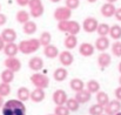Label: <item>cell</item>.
<instances>
[{
    "label": "cell",
    "mask_w": 121,
    "mask_h": 115,
    "mask_svg": "<svg viewBox=\"0 0 121 115\" xmlns=\"http://www.w3.org/2000/svg\"><path fill=\"white\" fill-rule=\"evenodd\" d=\"M66 7L69 9H77L80 5V0H66L65 1Z\"/></svg>",
    "instance_id": "cell-39"
},
{
    "label": "cell",
    "mask_w": 121,
    "mask_h": 115,
    "mask_svg": "<svg viewBox=\"0 0 121 115\" xmlns=\"http://www.w3.org/2000/svg\"><path fill=\"white\" fill-rule=\"evenodd\" d=\"M98 26H99V22L95 18H92V17H88L83 20L82 22V28L85 32L87 33H93L98 30Z\"/></svg>",
    "instance_id": "cell-7"
},
{
    "label": "cell",
    "mask_w": 121,
    "mask_h": 115,
    "mask_svg": "<svg viewBox=\"0 0 121 115\" xmlns=\"http://www.w3.org/2000/svg\"><path fill=\"white\" fill-rule=\"evenodd\" d=\"M121 111V101L119 100H112L108 102V105L105 107V113L107 115H117Z\"/></svg>",
    "instance_id": "cell-10"
},
{
    "label": "cell",
    "mask_w": 121,
    "mask_h": 115,
    "mask_svg": "<svg viewBox=\"0 0 121 115\" xmlns=\"http://www.w3.org/2000/svg\"><path fill=\"white\" fill-rule=\"evenodd\" d=\"M0 37L5 41V43H11V42H14L17 40V32L13 28H5L1 32Z\"/></svg>",
    "instance_id": "cell-12"
},
{
    "label": "cell",
    "mask_w": 121,
    "mask_h": 115,
    "mask_svg": "<svg viewBox=\"0 0 121 115\" xmlns=\"http://www.w3.org/2000/svg\"><path fill=\"white\" fill-rule=\"evenodd\" d=\"M67 75H68V72H67V69H66L65 67H59V68H56V69L54 71V73H53L54 80L58 81V82L65 81V80L67 79Z\"/></svg>",
    "instance_id": "cell-22"
},
{
    "label": "cell",
    "mask_w": 121,
    "mask_h": 115,
    "mask_svg": "<svg viewBox=\"0 0 121 115\" xmlns=\"http://www.w3.org/2000/svg\"><path fill=\"white\" fill-rule=\"evenodd\" d=\"M107 2H109V4H114L115 1H118V0H106Z\"/></svg>",
    "instance_id": "cell-46"
},
{
    "label": "cell",
    "mask_w": 121,
    "mask_h": 115,
    "mask_svg": "<svg viewBox=\"0 0 121 115\" xmlns=\"http://www.w3.org/2000/svg\"><path fill=\"white\" fill-rule=\"evenodd\" d=\"M19 52V47L15 42H11V43H6L5 48H4V53L7 55V58H14Z\"/></svg>",
    "instance_id": "cell-17"
},
{
    "label": "cell",
    "mask_w": 121,
    "mask_h": 115,
    "mask_svg": "<svg viewBox=\"0 0 121 115\" xmlns=\"http://www.w3.org/2000/svg\"><path fill=\"white\" fill-rule=\"evenodd\" d=\"M43 67V60L39 56H33L28 61V68L32 69L33 72H39Z\"/></svg>",
    "instance_id": "cell-13"
},
{
    "label": "cell",
    "mask_w": 121,
    "mask_h": 115,
    "mask_svg": "<svg viewBox=\"0 0 121 115\" xmlns=\"http://www.w3.org/2000/svg\"><path fill=\"white\" fill-rule=\"evenodd\" d=\"M52 2H59V1H61V0H51Z\"/></svg>",
    "instance_id": "cell-49"
},
{
    "label": "cell",
    "mask_w": 121,
    "mask_h": 115,
    "mask_svg": "<svg viewBox=\"0 0 121 115\" xmlns=\"http://www.w3.org/2000/svg\"><path fill=\"white\" fill-rule=\"evenodd\" d=\"M115 18H117V20H119L121 21V8H117V11H115Z\"/></svg>",
    "instance_id": "cell-43"
},
{
    "label": "cell",
    "mask_w": 121,
    "mask_h": 115,
    "mask_svg": "<svg viewBox=\"0 0 121 115\" xmlns=\"http://www.w3.org/2000/svg\"><path fill=\"white\" fill-rule=\"evenodd\" d=\"M94 46L92 45V43H89V42H82L80 45V47H79V53H80L82 56H86V58H88V56H92L93 54H94Z\"/></svg>",
    "instance_id": "cell-14"
},
{
    "label": "cell",
    "mask_w": 121,
    "mask_h": 115,
    "mask_svg": "<svg viewBox=\"0 0 121 115\" xmlns=\"http://www.w3.org/2000/svg\"><path fill=\"white\" fill-rule=\"evenodd\" d=\"M5 45H6V43H5V41H4V40H2V38L0 37V51H4Z\"/></svg>",
    "instance_id": "cell-44"
},
{
    "label": "cell",
    "mask_w": 121,
    "mask_h": 115,
    "mask_svg": "<svg viewBox=\"0 0 121 115\" xmlns=\"http://www.w3.org/2000/svg\"><path fill=\"white\" fill-rule=\"evenodd\" d=\"M31 82L34 85L35 88L39 89H46L49 86V79L47 75L42 74V73H34L31 75Z\"/></svg>",
    "instance_id": "cell-4"
},
{
    "label": "cell",
    "mask_w": 121,
    "mask_h": 115,
    "mask_svg": "<svg viewBox=\"0 0 121 115\" xmlns=\"http://www.w3.org/2000/svg\"><path fill=\"white\" fill-rule=\"evenodd\" d=\"M112 53L118 56L121 58V41H115L113 45H112Z\"/></svg>",
    "instance_id": "cell-38"
},
{
    "label": "cell",
    "mask_w": 121,
    "mask_h": 115,
    "mask_svg": "<svg viewBox=\"0 0 121 115\" xmlns=\"http://www.w3.org/2000/svg\"><path fill=\"white\" fill-rule=\"evenodd\" d=\"M111 62H112V58H111V55L108 54V53H101L99 56H98V65H99V67L101 68V69H105V68H107L109 65H111Z\"/></svg>",
    "instance_id": "cell-16"
},
{
    "label": "cell",
    "mask_w": 121,
    "mask_h": 115,
    "mask_svg": "<svg viewBox=\"0 0 121 115\" xmlns=\"http://www.w3.org/2000/svg\"><path fill=\"white\" fill-rule=\"evenodd\" d=\"M59 61H60V64L64 67H68V66H71L73 64L74 56H73V54L69 51H64V52H61L59 54Z\"/></svg>",
    "instance_id": "cell-11"
},
{
    "label": "cell",
    "mask_w": 121,
    "mask_h": 115,
    "mask_svg": "<svg viewBox=\"0 0 121 115\" xmlns=\"http://www.w3.org/2000/svg\"><path fill=\"white\" fill-rule=\"evenodd\" d=\"M118 69H119V72H120V73H121V62H120V64H119V67H118Z\"/></svg>",
    "instance_id": "cell-47"
},
{
    "label": "cell",
    "mask_w": 121,
    "mask_h": 115,
    "mask_svg": "<svg viewBox=\"0 0 121 115\" xmlns=\"http://www.w3.org/2000/svg\"><path fill=\"white\" fill-rule=\"evenodd\" d=\"M1 112L2 115H26V107L22 101L18 99H11L5 101Z\"/></svg>",
    "instance_id": "cell-1"
},
{
    "label": "cell",
    "mask_w": 121,
    "mask_h": 115,
    "mask_svg": "<svg viewBox=\"0 0 121 115\" xmlns=\"http://www.w3.org/2000/svg\"><path fill=\"white\" fill-rule=\"evenodd\" d=\"M88 112H89L91 115H101V114H104V112H105V107L101 106V105H99V103H95V105H92L89 107V111Z\"/></svg>",
    "instance_id": "cell-33"
},
{
    "label": "cell",
    "mask_w": 121,
    "mask_h": 115,
    "mask_svg": "<svg viewBox=\"0 0 121 115\" xmlns=\"http://www.w3.org/2000/svg\"><path fill=\"white\" fill-rule=\"evenodd\" d=\"M9 93H11V86H9V83L1 82L0 83V95L2 98H5V96L9 95Z\"/></svg>",
    "instance_id": "cell-36"
},
{
    "label": "cell",
    "mask_w": 121,
    "mask_h": 115,
    "mask_svg": "<svg viewBox=\"0 0 121 115\" xmlns=\"http://www.w3.org/2000/svg\"><path fill=\"white\" fill-rule=\"evenodd\" d=\"M28 2H30V0H17V4L19 5V6H28Z\"/></svg>",
    "instance_id": "cell-42"
},
{
    "label": "cell",
    "mask_w": 121,
    "mask_h": 115,
    "mask_svg": "<svg viewBox=\"0 0 121 115\" xmlns=\"http://www.w3.org/2000/svg\"><path fill=\"white\" fill-rule=\"evenodd\" d=\"M1 82H5V83H11L13 80H14V72L9 71V69H5L1 72Z\"/></svg>",
    "instance_id": "cell-30"
},
{
    "label": "cell",
    "mask_w": 121,
    "mask_h": 115,
    "mask_svg": "<svg viewBox=\"0 0 121 115\" xmlns=\"http://www.w3.org/2000/svg\"><path fill=\"white\" fill-rule=\"evenodd\" d=\"M43 54L48 59H55V58L59 56L60 52H59V49H58L56 46H54V45L51 43V45H48V46H46L43 48Z\"/></svg>",
    "instance_id": "cell-15"
},
{
    "label": "cell",
    "mask_w": 121,
    "mask_h": 115,
    "mask_svg": "<svg viewBox=\"0 0 121 115\" xmlns=\"http://www.w3.org/2000/svg\"><path fill=\"white\" fill-rule=\"evenodd\" d=\"M58 30L60 32L67 33L69 35H77L81 30L80 24L74 20H66V21H60L58 24Z\"/></svg>",
    "instance_id": "cell-3"
},
{
    "label": "cell",
    "mask_w": 121,
    "mask_h": 115,
    "mask_svg": "<svg viewBox=\"0 0 121 115\" xmlns=\"http://www.w3.org/2000/svg\"><path fill=\"white\" fill-rule=\"evenodd\" d=\"M109 35L111 38L114 40H119L121 39V26L119 25H113L109 30Z\"/></svg>",
    "instance_id": "cell-31"
},
{
    "label": "cell",
    "mask_w": 121,
    "mask_h": 115,
    "mask_svg": "<svg viewBox=\"0 0 121 115\" xmlns=\"http://www.w3.org/2000/svg\"><path fill=\"white\" fill-rule=\"evenodd\" d=\"M4 103H5V101H4V98H2V96L0 95V108H2Z\"/></svg>",
    "instance_id": "cell-45"
},
{
    "label": "cell",
    "mask_w": 121,
    "mask_h": 115,
    "mask_svg": "<svg viewBox=\"0 0 121 115\" xmlns=\"http://www.w3.org/2000/svg\"><path fill=\"white\" fill-rule=\"evenodd\" d=\"M115 11H117V8H115L114 4L106 2V4H104V5L101 6V14H102L104 17H106V18L113 17V15L115 14Z\"/></svg>",
    "instance_id": "cell-18"
},
{
    "label": "cell",
    "mask_w": 121,
    "mask_h": 115,
    "mask_svg": "<svg viewBox=\"0 0 121 115\" xmlns=\"http://www.w3.org/2000/svg\"><path fill=\"white\" fill-rule=\"evenodd\" d=\"M119 83H120V86H121V77H119Z\"/></svg>",
    "instance_id": "cell-50"
},
{
    "label": "cell",
    "mask_w": 121,
    "mask_h": 115,
    "mask_svg": "<svg viewBox=\"0 0 121 115\" xmlns=\"http://www.w3.org/2000/svg\"><path fill=\"white\" fill-rule=\"evenodd\" d=\"M4 65H5V67H6V69H9V71H12V72H14V73H17V72H19L20 69H21V62H20V60L18 59V58H7L6 60H5V62H4Z\"/></svg>",
    "instance_id": "cell-8"
},
{
    "label": "cell",
    "mask_w": 121,
    "mask_h": 115,
    "mask_svg": "<svg viewBox=\"0 0 121 115\" xmlns=\"http://www.w3.org/2000/svg\"><path fill=\"white\" fill-rule=\"evenodd\" d=\"M54 114L55 115H69L71 112L66 106H56L54 109Z\"/></svg>",
    "instance_id": "cell-37"
},
{
    "label": "cell",
    "mask_w": 121,
    "mask_h": 115,
    "mask_svg": "<svg viewBox=\"0 0 121 115\" xmlns=\"http://www.w3.org/2000/svg\"><path fill=\"white\" fill-rule=\"evenodd\" d=\"M114 95H115L117 100L121 101V86H120V87H118V88L114 90Z\"/></svg>",
    "instance_id": "cell-40"
},
{
    "label": "cell",
    "mask_w": 121,
    "mask_h": 115,
    "mask_svg": "<svg viewBox=\"0 0 121 115\" xmlns=\"http://www.w3.org/2000/svg\"><path fill=\"white\" fill-rule=\"evenodd\" d=\"M47 115H55V114H54V113H53V114H47Z\"/></svg>",
    "instance_id": "cell-52"
},
{
    "label": "cell",
    "mask_w": 121,
    "mask_h": 115,
    "mask_svg": "<svg viewBox=\"0 0 121 115\" xmlns=\"http://www.w3.org/2000/svg\"><path fill=\"white\" fill-rule=\"evenodd\" d=\"M74 99H75V100H77L80 105H81V103H86V102L91 101V99H92V94H91L87 89H83V90H81V92L75 93Z\"/></svg>",
    "instance_id": "cell-19"
},
{
    "label": "cell",
    "mask_w": 121,
    "mask_h": 115,
    "mask_svg": "<svg viewBox=\"0 0 121 115\" xmlns=\"http://www.w3.org/2000/svg\"><path fill=\"white\" fill-rule=\"evenodd\" d=\"M67 100V93L64 89H56L53 93V102L56 106H66Z\"/></svg>",
    "instance_id": "cell-9"
},
{
    "label": "cell",
    "mask_w": 121,
    "mask_h": 115,
    "mask_svg": "<svg viewBox=\"0 0 121 115\" xmlns=\"http://www.w3.org/2000/svg\"><path fill=\"white\" fill-rule=\"evenodd\" d=\"M64 45H65V47L67 48V51L73 49V48H75L77 45H78V38H77L75 35H69V34H67V37L64 40Z\"/></svg>",
    "instance_id": "cell-25"
},
{
    "label": "cell",
    "mask_w": 121,
    "mask_h": 115,
    "mask_svg": "<svg viewBox=\"0 0 121 115\" xmlns=\"http://www.w3.org/2000/svg\"><path fill=\"white\" fill-rule=\"evenodd\" d=\"M96 102H98L99 105L106 107V106L108 105V102H109V96H108V94L105 93V92H101V90L98 92V93H96Z\"/></svg>",
    "instance_id": "cell-28"
},
{
    "label": "cell",
    "mask_w": 121,
    "mask_h": 115,
    "mask_svg": "<svg viewBox=\"0 0 121 115\" xmlns=\"http://www.w3.org/2000/svg\"><path fill=\"white\" fill-rule=\"evenodd\" d=\"M40 41L39 39H27V40H22L20 41V43L18 45L19 51L22 54H33L35 53L39 48H40Z\"/></svg>",
    "instance_id": "cell-2"
},
{
    "label": "cell",
    "mask_w": 121,
    "mask_h": 115,
    "mask_svg": "<svg viewBox=\"0 0 121 115\" xmlns=\"http://www.w3.org/2000/svg\"><path fill=\"white\" fill-rule=\"evenodd\" d=\"M7 22V17L2 13H0V26H4Z\"/></svg>",
    "instance_id": "cell-41"
},
{
    "label": "cell",
    "mask_w": 121,
    "mask_h": 115,
    "mask_svg": "<svg viewBox=\"0 0 121 115\" xmlns=\"http://www.w3.org/2000/svg\"><path fill=\"white\" fill-rule=\"evenodd\" d=\"M0 11H1V4H0Z\"/></svg>",
    "instance_id": "cell-53"
},
{
    "label": "cell",
    "mask_w": 121,
    "mask_h": 115,
    "mask_svg": "<svg viewBox=\"0 0 121 115\" xmlns=\"http://www.w3.org/2000/svg\"><path fill=\"white\" fill-rule=\"evenodd\" d=\"M37 24L34 21H27L24 26H22V30H24V33L27 34V35H33L35 32H37Z\"/></svg>",
    "instance_id": "cell-26"
},
{
    "label": "cell",
    "mask_w": 121,
    "mask_h": 115,
    "mask_svg": "<svg viewBox=\"0 0 121 115\" xmlns=\"http://www.w3.org/2000/svg\"><path fill=\"white\" fill-rule=\"evenodd\" d=\"M69 86H71V89L74 90L75 93L81 92V90L85 89V82H83L81 79H79V77H74V79H72L71 82H69Z\"/></svg>",
    "instance_id": "cell-23"
},
{
    "label": "cell",
    "mask_w": 121,
    "mask_h": 115,
    "mask_svg": "<svg viewBox=\"0 0 121 115\" xmlns=\"http://www.w3.org/2000/svg\"><path fill=\"white\" fill-rule=\"evenodd\" d=\"M66 107L69 109V112H78L79 111V107H80V103L73 98V99H68L67 100Z\"/></svg>",
    "instance_id": "cell-35"
},
{
    "label": "cell",
    "mask_w": 121,
    "mask_h": 115,
    "mask_svg": "<svg viewBox=\"0 0 121 115\" xmlns=\"http://www.w3.org/2000/svg\"><path fill=\"white\" fill-rule=\"evenodd\" d=\"M86 87H87V90H88L91 94H94V93L100 92V83H99L96 80H89V81L86 83Z\"/></svg>",
    "instance_id": "cell-29"
},
{
    "label": "cell",
    "mask_w": 121,
    "mask_h": 115,
    "mask_svg": "<svg viewBox=\"0 0 121 115\" xmlns=\"http://www.w3.org/2000/svg\"><path fill=\"white\" fill-rule=\"evenodd\" d=\"M109 47V40L107 37H99L95 41V48L100 52H105Z\"/></svg>",
    "instance_id": "cell-21"
},
{
    "label": "cell",
    "mask_w": 121,
    "mask_h": 115,
    "mask_svg": "<svg viewBox=\"0 0 121 115\" xmlns=\"http://www.w3.org/2000/svg\"><path fill=\"white\" fill-rule=\"evenodd\" d=\"M87 1H88V2H91V4H93V2H95L96 0H87Z\"/></svg>",
    "instance_id": "cell-48"
},
{
    "label": "cell",
    "mask_w": 121,
    "mask_h": 115,
    "mask_svg": "<svg viewBox=\"0 0 121 115\" xmlns=\"http://www.w3.org/2000/svg\"><path fill=\"white\" fill-rule=\"evenodd\" d=\"M109 30H111L109 25L104 22V24H99L96 32H98V34H99L100 37H107V35L109 34Z\"/></svg>",
    "instance_id": "cell-34"
},
{
    "label": "cell",
    "mask_w": 121,
    "mask_h": 115,
    "mask_svg": "<svg viewBox=\"0 0 121 115\" xmlns=\"http://www.w3.org/2000/svg\"><path fill=\"white\" fill-rule=\"evenodd\" d=\"M28 7H30V14L33 18H40L43 14L45 8L41 0H30Z\"/></svg>",
    "instance_id": "cell-5"
},
{
    "label": "cell",
    "mask_w": 121,
    "mask_h": 115,
    "mask_svg": "<svg viewBox=\"0 0 121 115\" xmlns=\"http://www.w3.org/2000/svg\"><path fill=\"white\" fill-rule=\"evenodd\" d=\"M45 90L43 89H39V88H35L34 90L31 92V100L35 103H40L45 100Z\"/></svg>",
    "instance_id": "cell-20"
},
{
    "label": "cell",
    "mask_w": 121,
    "mask_h": 115,
    "mask_svg": "<svg viewBox=\"0 0 121 115\" xmlns=\"http://www.w3.org/2000/svg\"><path fill=\"white\" fill-rule=\"evenodd\" d=\"M17 96H18V100L25 102L31 99V92L27 87H20L17 92Z\"/></svg>",
    "instance_id": "cell-24"
},
{
    "label": "cell",
    "mask_w": 121,
    "mask_h": 115,
    "mask_svg": "<svg viewBox=\"0 0 121 115\" xmlns=\"http://www.w3.org/2000/svg\"><path fill=\"white\" fill-rule=\"evenodd\" d=\"M117 115H121V112H120V113H118V114H117Z\"/></svg>",
    "instance_id": "cell-51"
},
{
    "label": "cell",
    "mask_w": 121,
    "mask_h": 115,
    "mask_svg": "<svg viewBox=\"0 0 121 115\" xmlns=\"http://www.w3.org/2000/svg\"><path fill=\"white\" fill-rule=\"evenodd\" d=\"M39 41H40V45L43 46V47L51 45V41H52V35H51V33H49V32H42L40 34Z\"/></svg>",
    "instance_id": "cell-32"
},
{
    "label": "cell",
    "mask_w": 121,
    "mask_h": 115,
    "mask_svg": "<svg viewBox=\"0 0 121 115\" xmlns=\"http://www.w3.org/2000/svg\"><path fill=\"white\" fill-rule=\"evenodd\" d=\"M54 19L56 21H66V20H69V18L72 17V9L67 8L66 6L64 7H58L55 11H54Z\"/></svg>",
    "instance_id": "cell-6"
},
{
    "label": "cell",
    "mask_w": 121,
    "mask_h": 115,
    "mask_svg": "<svg viewBox=\"0 0 121 115\" xmlns=\"http://www.w3.org/2000/svg\"><path fill=\"white\" fill-rule=\"evenodd\" d=\"M30 13L27 12V11H25V9H21V11H18L17 12V15H15V18H17V21L19 22V24H22V25H25L27 21H30Z\"/></svg>",
    "instance_id": "cell-27"
},
{
    "label": "cell",
    "mask_w": 121,
    "mask_h": 115,
    "mask_svg": "<svg viewBox=\"0 0 121 115\" xmlns=\"http://www.w3.org/2000/svg\"><path fill=\"white\" fill-rule=\"evenodd\" d=\"M101 115H107V114H105V113H104V114H101Z\"/></svg>",
    "instance_id": "cell-54"
}]
</instances>
